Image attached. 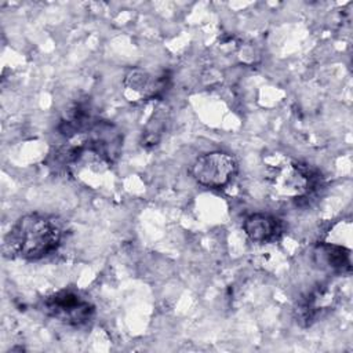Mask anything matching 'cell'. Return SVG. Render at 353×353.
<instances>
[{"label": "cell", "instance_id": "6da1fadb", "mask_svg": "<svg viewBox=\"0 0 353 353\" xmlns=\"http://www.w3.org/2000/svg\"><path fill=\"white\" fill-rule=\"evenodd\" d=\"M61 239L62 229L55 218L32 212L15 222L6 237V247L12 255L37 261L57 251Z\"/></svg>", "mask_w": 353, "mask_h": 353}, {"label": "cell", "instance_id": "7a4b0ae2", "mask_svg": "<svg viewBox=\"0 0 353 353\" xmlns=\"http://www.w3.org/2000/svg\"><path fill=\"white\" fill-rule=\"evenodd\" d=\"M266 179L272 193L284 200L305 199L320 185V175L313 168L294 160L273 165Z\"/></svg>", "mask_w": 353, "mask_h": 353}, {"label": "cell", "instance_id": "3957f363", "mask_svg": "<svg viewBox=\"0 0 353 353\" xmlns=\"http://www.w3.org/2000/svg\"><path fill=\"white\" fill-rule=\"evenodd\" d=\"M43 310L47 316L72 327L88 324L95 314L94 305L70 290H61L48 295L43 301Z\"/></svg>", "mask_w": 353, "mask_h": 353}, {"label": "cell", "instance_id": "277c9868", "mask_svg": "<svg viewBox=\"0 0 353 353\" xmlns=\"http://www.w3.org/2000/svg\"><path fill=\"white\" fill-rule=\"evenodd\" d=\"M194 181L205 188H223L237 172L236 159L222 150H214L199 156L190 168Z\"/></svg>", "mask_w": 353, "mask_h": 353}, {"label": "cell", "instance_id": "5b68a950", "mask_svg": "<svg viewBox=\"0 0 353 353\" xmlns=\"http://www.w3.org/2000/svg\"><path fill=\"white\" fill-rule=\"evenodd\" d=\"M171 85V76L167 70L159 73L142 68L130 69L124 79V94L130 101H154L161 99Z\"/></svg>", "mask_w": 353, "mask_h": 353}, {"label": "cell", "instance_id": "8992f818", "mask_svg": "<svg viewBox=\"0 0 353 353\" xmlns=\"http://www.w3.org/2000/svg\"><path fill=\"white\" fill-rule=\"evenodd\" d=\"M81 142L97 157L112 165L121 153L123 135L112 123L97 120L90 130L83 134Z\"/></svg>", "mask_w": 353, "mask_h": 353}, {"label": "cell", "instance_id": "52a82bcc", "mask_svg": "<svg viewBox=\"0 0 353 353\" xmlns=\"http://www.w3.org/2000/svg\"><path fill=\"white\" fill-rule=\"evenodd\" d=\"M95 121L90 102L87 99H77L63 110L58 124V131L63 137L73 139L87 132Z\"/></svg>", "mask_w": 353, "mask_h": 353}, {"label": "cell", "instance_id": "ba28073f", "mask_svg": "<svg viewBox=\"0 0 353 353\" xmlns=\"http://www.w3.org/2000/svg\"><path fill=\"white\" fill-rule=\"evenodd\" d=\"M245 236L259 244L273 243L283 233V223L279 218L266 212H254L243 222Z\"/></svg>", "mask_w": 353, "mask_h": 353}, {"label": "cell", "instance_id": "9c48e42d", "mask_svg": "<svg viewBox=\"0 0 353 353\" xmlns=\"http://www.w3.org/2000/svg\"><path fill=\"white\" fill-rule=\"evenodd\" d=\"M332 292L331 290L320 285L319 288L310 291L307 295L301 298L296 302L295 313L296 320L303 325H310L316 321L324 310H327L332 303Z\"/></svg>", "mask_w": 353, "mask_h": 353}, {"label": "cell", "instance_id": "30bf717a", "mask_svg": "<svg viewBox=\"0 0 353 353\" xmlns=\"http://www.w3.org/2000/svg\"><path fill=\"white\" fill-rule=\"evenodd\" d=\"M314 256L317 263L321 266L336 272V273H350L352 270V250L350 247L321 241L314 250Z\"/></svg>", "mask_w": 353, "mask_h": 353}, {"label": "cell", "instance_id": "8fae6325", "mask_svg": "<svg viewBox=\"0 0 353 353\" xmlns=\"http://www.w3.org/2000/svg\"><path fill=\"white\" fill-rule=\"evenodd\" d=\"M167 110L165 109H157L156 113H153L152 119L146 123L143 134H142V146L145 148H153L156 146L167 125Z\"/></svg>", "mask_w": 353, "mask_h": 353}]
</instances>
